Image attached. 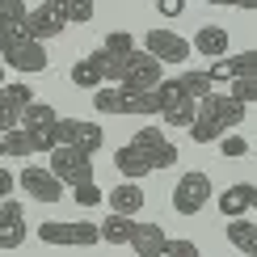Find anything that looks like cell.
I'll list each match as a JSON object with an SVG mask.
<instances>
[{
    "mask_svg": "<svg viewBox=\"0 0 257 257\" xmlns=\"http://www.w3.org/2000/svg\"><path fill=\"white\" fill-rule=\"evenodd\" d=\"M114 169H118V173H122L126 181H144L148 173H152V165H148V160L139 156V152H135L131 144H126V148H118V152H114Z\"/></svg>",
    "mask_w": 257,
    "mask_h": 257,
    "instance_id": "7402d4cb",
    "label": "cell"
},
{
    "mask_svg": "<svg viewBox=\"0 0 257 257\" xmlns=\"http://www.w3.org/2000/svg\"><path fill=\"white\" fill-rule=\"evenodd\" d=\"M253 194H257L253 181H236V186H228L219 194V211L232 219H244V211H253Z\"/></svg>",
    "mask_w": 257,
    "mask_h": 257,
    "instance_id": "d6986e66",
    "label": "cell"
},
{
    "mask_svg": "<svg viewBox=\"0 0 257 257\" xmlns=\"http://www.w3.org/2000/svg\"><path fill=\"white\" fill-rule=\"evenodd\" d=\"M160 80H165V63H156L144 47H135L131 55H126V63H122V80H118V84H122V89L152 93Z\"/></svg>",
    "mask_w": 257,
    "mask_h": 257,
    "instance_id": "5b68a950",
    "label": "cell"
},
{
    "mask_svg": "<svg viewBox=\"0 0 257 257\" xmlns=\"http://www.w3.org/2000/svg\"><path fill=\"white\" fill-rule=\"evenodd\" d=\"M131 148H135V152L144 156L152 169H173V165H177V148L169 144V135L160 131V126H139V131L131 135Z\"/></svg>",
    "mask_w": 257,
    "mask_h": 257,
    "instance_id": "52a82bcc",
    "label": "cell"
},
{
    "mask_svg": "<svg viewBox=\"0 0 257 257\" xmlns=\"http://www.w3.org/2000/svg\"><path fill=\"white\" fill-rule=\"evenodd\" d=\"M228 30L223 26H202L198 34H194V42H190V51H198V55H207V59H223L228 55Z\"/></svg>",
    "mask_w": 257,
    "mask_h": 257,
    "instance_id": "ffe728a7",
    "label": "cell"
},
{
    "mask_svg": "<svg viewBox=\"0 0 257 257\" xmlns=\"http://www.w3.org/2000/svg\"><path fill=\"white\" fill-rule=\"evenodd\" d=\"M30 236L26 228V207L17 198H5L0 202V249H21Z\"/></svg>",
    "mask_w": 257,
    "mask_h": 257,
    "instance_id": "5bb4252c",
    "label": "cell"
},
{
    "mask_svg": "<svg viewBox=\"0 0 257 257\" xmlns=\"http://www.w3.org/2000/svg\"><path fill=\"white\" fill-rule=\"evenodd\" d=\"M152 93H156V114L165 118V126H186V131H190L198 101H190L186 93L177 89V80H160Z\"/></svg>",
    "mask_w": 257,
    "mask_h": 257,
    "instance_id": "277c9868",
    "label": "cell"
},
{
    "mask_svg": "<svg viewBox=\"0 0 257 257\" xmlns=\"http://www.w3.org/2000/svg\"><path fill=\"white\" fill-rule=\"evenodd\" d=\"M156 13L160 17H181L186 13V0H156Z\"/></svg>",
    "mask_w": 257,
    "mask_h": 257,
    "instance_id": "d6a6232c",
    "label": "cell"
},
{
    "mask_svg": "<svg viewBox=\"0 0 257 257\" xmlns=\"http://www.w3.org/2000/svg\"><path fill=\"white\" fill-rule=\"evenodd\" d=\"M26 0H0V26H17V21H26Z\"/></svg>",
    "mask_w": 257,
    "mask_h": 257,
    "instance_id": "f1b7e54d",
    "label": "cell"
},
{
    "mask_svg": "<svg viewBox=\"0 0 257 257\" xmlns=\"http://www.w3.org/2000/svg\"><path fill=\"white\" fill-rule=\"evenodd\" d=\"M253 156H257V144H253Z\"/></svg>",
    "mask_w": 257,
    "mask_h": 257,
    "instance_id": "ab89813d",
    "label": "cell"
},
{
    "mask_svg": "<svg viewBox=\"0 0 257 257\" xmlns=\"http://www.w3.org/2000/svg\"><path fill=\"white\" fill-rule=\"evenodd\" d=\"M38 240L42 244H59V249H93V244L101 240V232H97V223H89V219H47L38 228Z\"/></svg>",
    "mask_w": 257,
    "mask_h": 257,
    "instance_id": "7a4b0ae2",
    "label": "cell"
},
{
    "mask_svg": "<svg viewBox=\"0 0 257 257\" xmlns=\"http://www.w3.org/2000/svg\"><path fill=\"white\" fill-rule=\"evenodd\" d=\"M30 101H34V93H30L26 80H13V84L0 89V135L21 126V110H26Z\"/></svg>",
    "mask_w": 257,
    "mask_h": 257,
    "instance_id": "4fadbf2b",
    "label": "cell"
},
{
    "mask_svg": "<svg viewBox=\"0 0 257 257\" xmlns=\"http://www.w3.org/2000/svg\"><path fill=\"white\" fill-rule=\"evenodd\" d=\"M17 186L26 190L30 198L47 202V207H51V202H59V198H63V190H68L55 173H51V169H42V165H26V169L17 173Z\"/></svg>",
    "mask_w": 257,
    "mask_h": 257,
    "instance_id": "30bf717a",
    "label": "cell"
},
{
    "mask_svg": "<svg viewBox=\"0 0 257 257\" xmlns=\"http://www.w3.org/2000/svg\"><path fill=\"white\" fill-rule=\"evenodd\" d=\"M219 152L228 156V160H236V156H244V152H249V144H244V135H236V131H228V135L219 139Z\"/></svg>",
    "mask_w": 257,
    "mask_h": 257,
    "instance_id": "1f68e13d",
    "label": "cell"
},
{
    "mask_svg": "<svg viewBox=\"0 0 257 257\" xmlns=\"http://www.w3.org/2000/svg\"><path fill=\"white\" fill-rule=\"evenodd\" d=\"M253 211H257V194H253Z\"/></svg>",
    "mask_w": 257,
    "mask_h": 257,
    "instance_id": "f35d334b",
    "label": "cell"
},
{
    "mask_svg": "<svg viewBox=\"0 0 257 257\" xmlns=\"http://www.w3.org/2000/svg\"><path fill=\"white\" fill-rule=\"evenodd\" d=\"M26 26H30V38L34 42H47V38H59L68 30V17H63V0H42L38 9L26 13Z\"/></svg>",
    "mask_w": 257,
    "mask_h": 257,
    "instance_id": "9c48e42d",
    "label": "cell"
},
{
    "mask_svg": "<svg viewBox=\"0 0 257 257\" xmlns=\"http://www.w3.org/2000/svg\"><path fill=\"white\" fill-rule=\"evenodd\" d=\"M131 253L135 257H173V240L160 223H139L135 219V236H131Z\"/></svg>",
    "mask_w": 257,
    "mask_h": 257,
    "instance_id": "2e32d148",
    "label": "cell"
},
{
    "mask_svg": "<svg viewBox=\"0 0 257 257\" xmlns=\"http://www.w3.org/2000/svg\"><path fill=\"white\" fill-rule=\"evenodd\" d=\"M72 194H76L80 207H101V202H105V194L93 186V181H84V186H72Z\"/></svg>",
    "mask_w": 257,
    "mask_h": 257,
    "instance_id": "4dcf8cb0",
    "label": "cell"
},
{
    "mask_svg": "<svg viewBox=\"0 0 257 257\" xmlns=\"http://www.w3.org/2000/svg\"><path fill=\"white\" fill-rule=\"evenodd\" d=\"M63 17H68V26L72 21H76V26L93 21V0H63Z\"/></svg>",
    "mask_w": 257,
    "mask_h": 257,
    "instance_id": "83f0119b",
    "label": "cell"
},
{
    "mask_svg": "<svg viewBox=\"0 0 257 257\" xmlns=\"http://www.w3.org/2000/svg\"><path fill=\"white\" fill-rule=\"evenodd\" d=\"M5 47H9V30L0 26V51H5Z\"/></svg>",
    "mask_w": 257,
    "mask_h": 257,
    "instance_id": "8d00e7d4",
    "label": "cell"
},
{
    "mask_svg": "<svg viewBox=\"0 0 257 257\" xmlns=\"http://www.w3.org/2000/svg\"><path fill=\"white\" fill-rule=\"evenodd\" d=\"M240 122H244V105L232 101L228 93H211V97H202L198 110H194L190 139H194V144H215V139H223L228 131H236Z\"/></svg>",
    "mask_w": 257,
    "mask_h": 257,
    "instance_id": "6da1fadb",
    "label": "cell"
},
{
    "mask_svg": "<svg viewBox=\"0 0 257 257\" xmlns=\"http://www.w3.org/2000/svg\"><path fill=\"white\" fill-rule=\"evenodd\" d=\"M207 5H228V9H257V0H207Z\"/></svg>",
    "mask_w": 257,
    "mask_h": 257,
    "instance_id": "d590c367",
    "label": "cell"
},
{
    "mask_svg": "<svg viewBox=\"0 0 257 257\" xmlns=\"http://www.w3.org/2000/svg\"><path fill=\"white\" fill-rule=\"evenodd\" d=\"M13 186H17V177L9 173L5 165H0V202H5V198H13Z\"/></svg>",
    "mask_w": 257,
    "mask_h": 257,
    "instance_id": "836d02e7",
    "label": "cell"
},
{
    "mask_svg": "<svg viewBox=\"0 0 257 257\" xmlns=\"http://www.w3.org/2000/svg\"><path fill=\"white\" fill-rule=\"evenodd\" d=\"M51 173H55L63 186H84V181H93V156L76 152V148H51Z\"/></svg>",
    "mask_w": 257,
    "mask_h": 257,
    "instance_id": "ba28073f",
    "label": "cell"
},
{
    "mask_svg": "<svg viewBox=\"0 0 257 257\" xmlns=\"http://www.w3.org/2000/svg\"><path fill=\"white\" fill-rule=\"evenodd\" d=\"M144 51L156 63H186L190 59V42L181 34H173V30H148L144 34Z\"/></svg>",
    "mask_w": 257,
    "mask_h": 257,
    "instance_id": "7c38bea8",
    "label": "cell"
},
{
    "mask_svg": "<svg viewBox=\"0 0 257 257\" xmlns=\"http://www.w3.org/2000/svg\"><path fill=\"white\" fill-rule=\"evenodd\" d=\"M110 211H114V215L135 219L139 211H144V186H139V181H122V186H114L110 190Z\"/></svg>",
    "mask_w": 257,
    "mask_h": 257,
    "instance_id": "ac0fdd59",
    "label": "cell"
},
{
    "mask_svg": "<svg viewBox=\"0 0 257 257\" xmlns=\"http://www.w3.org/2000/svg\"><path fill=\"white\" fill-rule=\"evenodd\" d=\"M232 89H228V97L232 101H240V105H253L257 101V80H228Z\"/></svg>",
    "mask_w": 257,
    "mask_h": 257,
    "instance_id": "f546056e",
    "label": "cell"
},
{
    "mask_svg": "<svg viewBox=\"0 0 257 257\" xmlns=\"http://www.w3.org/2000/svg\"><path fill=\"white\" fill-rule=\"evenodd\" d=\"M0 148H5V156H34V152H42V139H34L30 131H5L0 135Z\"/></svg>",
    "mask_w": 257,
    "mask_h": 257,
    "instance_id": "cb8c5ba5",
    "label": "cell"
},
{
    "mask_svg": "<svg viewBox=\"0 0 257 257\" xmlns=\"http://www.w3.org/2000/svg\"><path fill=\"white\" fill-rule=\"evenodd\" d=\"M97 232H101V240H110V244H131V236H135V219H126V215H110Z\"/></svg>",
    "mask_w": 257,
    "mask_h": 257,
    "instance_id": "d4e9b609",
    "label": "cell"
},
{
    "mask_svg": "<svg viewBox=\"0 0 257 257\" xmlns=\"http://www.w3.org/2000/svg\"><path fill=\"white\" fill-rule=\"evenodd\" d=\"M5 76H9V72H5V68H0V89H5Z\"/></svg>",
    "mask_w": 257,
    "mask_h": 257,
    "instance_id": "74e56055",
    "label": "cell"
},
{
    "mask_svg": "<svg viewBox=\"0 0 257 257\" xmlns=\"http://www.w3.org/2000/svg\"><path fill=\"white\" fill-rule=\"evenodd\" d=\"M228 240L244 257H257V223L253 219H228Z\"/></svg>",
    "mask_w": 257,
    "mask_h": 257,
    "instance_id": "44dd1931",
    "label": "cell"
},
{
    "mask_svg": "<svg viewBox=\"0 0 257 257\" xmlns=\"http://www.w3.org/2000/svg\"><path fill=\"white\" fill-rule=\"evenodd\" d=\"M211 80H257V47L240 51V55H228L219 63H211Z\"/></svg>",
    "mask_w": 257,
    "mask_h": 257,
    "instance_id": "e0dca14e",
    "label": "cell"
},
{
    "mask_svg": "<svg viewBox=\"0 0 257 257\" xmlns=\"http://www.w3.org/2000/svg\"><path fill=\"white\" fill-rule=\"evenodd\" d=\"M0 156H5V148H0Z\"/></svg>",
    "mask_w": 257,
    "mask_h": 257,
    "instance_id": "60d3db41",
    "label": "cell"
},
{
    "mask_svg": "<svg viewBox=\"0 0 257 257\" xmlns=\"http://www.w3.org/2000/svg\"><path fill=\"white\" fill-rule=\"evenodd\" d=\"M207 202H211V177L207 173L190 169V173L177 177V186H173V211L177 215H198Z\"/></svg>",
    "mask_w": 257,
    "mask_h": 257,
    "instance_id": "8992f818",
    "label": "cell"
},
{
    "mask_svg": "<svg viewBox=\"0 0 257 257\" xmlns=\"http://www.w3.org/2000/svg\"><path fill=\"white\" fill-rule=\"evenodd\" d=\"M110 55H118V59H126L135 51V34H126V30H114V34H105V42H101Z\"/></svg>",
    "mask_w": 257,
    "mask_h": 257,
    "instance_id": "4316f807",
    "label": "cell"
},
{
    "mask_svg": "<svg viewBox=\"0 0 257 257\" xmlns=\"http://www.w3.org/2000/svg\"><path fill=\"white\" fill-rule=\"evenodd\" d=\"M68 80L72 84H76V89H93V93H97L101 89V72H97V63H93V59H76V63H72V72H68Z\"/></svg>",
    "mask_w": 257,
    "mask_h": 257,
    "instance_id": "484cf974",
    "label": "cell"
},
{
    "mask_svg": "<svg viewBox=\"0 0 257 257\" xmlns=\"http://www.w3.org/2000/svg\"><path fill=\"white\" fill-rule=\"evenodd\" d=\"M173 257H202L194 240H173Z\"/></svg>",
    "mask_w": 257,
    "mask_h": 257,
    "instance_id": "e575fe53",
    "label": "cell"
},
{
    "mask_svg": "<svg viewBox=\"0 0 257 257\" xmlns=\"http://www.w3.org/2000/svg\"><path fill=\"white\" fill-rule=\"evenodd\" d=\"M0 59L9 63L13 72H21V76H34V72H47V63H51V55H47V47L42 42H9L5 51H0Z\"/></svg>",
    "mask_w": 257,
    "mask_h": 257,
    "instance_id": "8fae6325",
    "label": "cell"
},
{
    "mask_svg": "<svg viewBox=\"0 0 257 257\" xmlns=\"http://www.w3.org/2000/svg\"><path fill=\"white\" fill-rule=\"evenodd\" d=\"M105 144L101 126L97 122H80V118H59L55 131H51V148H76V152L93 156L97 148Z\"/></svg>",
    "mask_w": 257,
    "mask_h": 257,
    "instance_id": "3957f363",
    "label": "cell"
},
{
    "mask_svg": "<svg viewBox=\"0 0 257 257\" xmlns=\"http://www.w3.org/2000/svg\"><path fill=\"white\" fill-rule=\"evenodd\" d=\"M177 80V89L186 93L190 101H202V97H211L215 93V80H211V72L202 68V72H181V76H173Z\"/></svg>",
    "mask_w": 257,
    "mask_h": 257,
    "instance_id": "603a6c76",
    "label": "cell"
},
{
    "mask_svg": "<svg viewBox=\"0 0 257 257\" xmlns=\"http://www.w3.org/2000/svg\"><path fill=\"white\" fill-rule=\"evenodd\" d=\"M55 122H59V110L47 105V101H30L26 110H21V131L42 139V152H51V131H55Z\"/></svg>",
    "mask_w": 257,
    "mask_h": 257,
    "instance_id": "9a60e30c",
    "label": "cell"
}]
</instances>
